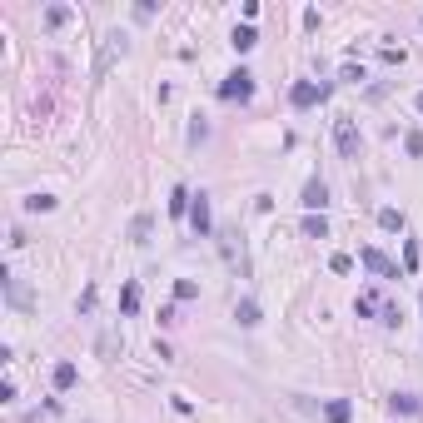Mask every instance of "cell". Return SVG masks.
<instances>
[{
  "label": "cell",
  "mask_w": 423,
  "mask_h": 423,
  "mask_svg": "<svg viewBox=\"0 0 423 423\" xmlns=\"http://www.w3.org/2000/svg\"><path fill=\"white\" fill-rule=\"evenodd\" d=\"M0 279H6V299H11L15 309H30V294H25V289H20V284H15L11 274H0Z\"/></svg>",
  "instance_id": "obj_16"
},
{
  "label": "cell",
  "mask_w": 423,
  "mask_h": 423,
  "mask_svg": "<svg viewBox=\"0 0 423 423\" xmlns=\"http://www.w3.org/2000/svg\"><path fill=\"white\" fill-rule=\"evenodd\" d=\"M65 20H70V6H50V11H45V25H50V30H60Z\"/></svg>",
  "instance_id": "obj_19"
},
{
  "label": "cell",
  "mask_w": 423,
  "mask_h": 423,
  "mask_svg": "<svg viewBox=\"0 0 423 423\" xmlns=\"http://www.w3.org/2000/svg\"><path fill=\"white\" fill-rule=\"evenodd\" d=\"M379 229H403V215H398V209H379Z\"/></svg>",
  "instance_id": "obj_20"
},
{
  "label": "cell",
  "mask_w": 423,
  "mask_h": 423,
  "mask_svg": "<svg viewBox=\"0 0 423 423\" xmlns=\"http://www.w3.org/2000/svg\"><path fill=\"white\" fill-rule=\"evenodd\" d=\"M324 418H329V423H349V418H354L349 398H334V403H324Z\"/></svg>",
  "instance_id": "obj_15"
},
{
  "label": "cell",
  "mask_w": 423,
  "mask_h": 423,
  "mask_svg": "<svg viewBox=\"0 0 423 423\" xmlns=\"http://www.w3.org/2000/svg\"><path fill=\"white\" fill-rule=\"evenodd\" d=\"M234 319H239L244 329H254V324H259V299H249V294H244V299L234 304Z\"/></svg>",
  "instance_id": "obj_12"
},
{
  "label": "cell",
  "mask_w": 423,
  "mask_h": 423,
  "mask_svg": "<svg viewBox=\"0 0 423 423\" xmlns=\"http://www.w3.org/2000/svg\"><path fill=\"white\" fill-rule=\"evenodd\" d=\"M418 299H423V294H418Z\"/></svg>",
  "instance_id": "obj_27"
},
{
  "label": "cell",
  "mask_w": 423,
  "mask_h": 423,
  "mask_svg": "<svg viewBox=\"0 0 423 423\" xmlns=\"http://www.w3.org/2000/svg\"><path fill=\"white\" fill-rule=\"evenodd\" d=\"M304 234H309V239H329V220H324V215H309V220H304Z\"/></svg>",
  "instance_id": "obj_17"
},
{
  "label": "cell",
  "mask_w": 423,
  "mask_h": 423,
  "mask_svg": "<svg viewBox=\"0 0 423 423\" xmlns=\"http://www.w3.org/2000/svg\"><path fill=\"white\" fill-rule=\"evenodd\" d=\"M413 105H418V110H423V90H418V100H413Z\"/></svg>",
  "instance_id": "obj_26"
},
{
  "label": "cell",
  "mask_w": 423,
  "mask_h": 423,
  "mask_svg": "<svg viewBox=\"0 0 423 423\" xmlns=\"http://www.w3.org/2000/svg\"><path fill=\"white\" fill-rule=\"evenodd\" d=\"M403 149H408V154H423V135H418V130H413V135H408V140H403Z\"/></svg>",
  "instance_id": "obj_25"
},
{
  "label": "cell",
  "mask_w": 423,
  "mask_h": 423,
  "mask_svg": "<svg viewBox=\"0 0 423 423\" xmlns=\"http://www.w3.org/2000/svg\"><path fill=\"white\" fill-rule=\"evenodd\" d=\"M229 45L239 50V55H249V50L259 45V30H254V25H234V35H229Z\"/></svg>",
  "instance_id": "obj_11"
},
{
  "label": "cell",
  "mask_w": 423,
  "mask_h": 423,
  "mask_svg": "<svg viewBox=\"0 0 423 423\" xmlns=\"http://www.w3.org/2000/svg\"><path fill=\"white\" fill-rule=\"evenodd\" d=\"M175 299H180V304H184V299H199V284H194V279H180V284H175Z\"/></svg>",
  "instance_id": "obj_22"
},
{
  "label": "cell",
  "mask_w": 423,
  "mask_h": 423,
  "mask_svg": "<svg viewBox=\"0 0 423 423\" xmlns=\"http://www.w3.org/2000/svg\"><path fill=\"white\" fill-rule=\"evenodd\" d=\"M329 95V85H314V80H299L294 90H289V105H294V110H309V105H319Z\"/></svg>",
  "instance_id": "obj_4"
},
{
  "label": "cell",
  "mask_w": 423,
  "mask_h": 423,
  "mask_svg": "<svg viewBox=\"0 0 423 423\" xmlns=\"http://www.w3.org/2000/svg\"><path fill=\"white\" fill-rule=\"evenodd\" d=\"M329 269H334V274H349V269H354V254H329Z\"/></svg>",
  "instance_id": "obj_23"
},
{
  "label": "cell",
  "mask_w": 423,
  "mask_h": 423,
  "mask_svg": "<svg viewBox=\"0 0 423 423\" xmlns=\"http://www.w3.org/2000/svg\"><path fill=\"white\" fill-rule=\"evenodd\" d=\"M125 50H130V40H125V35H105V50H100V60H95V75H105V70H110V60H115V55H125Z\"/></svg>",
  "instance_id": "obj_8"
},
{
  "label": "cell",
  "mask_w": 423,
  "mask_h": 423,
  "mask_svg": "<svg viewBox=\"0 0 423 423\" xmlns=\"http://www.w3.org/2000/svg\"><path fill=\"white\" fill-rule=\"evenodd\" d=\"M189 229H194L199 239L215 234V209H209V194H204V189H199V194H194V204H189Z\"/></svg>",
  "instance_id": "obj_2"
},
{
  "label": "cell",
  "mask_w": 423,
  "mask_h": 423,
  "mask_svg": "<svg viewBox=\"0 0 423 423\" xmlns=\"http://www.w3.org/2000/svg\"><path fill=\"white\" fill-rule=\"evenodd\" d=\"M389 408H394V413H423V398H418V394H394Z\"/></svg>",
  "instance_id": "obj_14"
},
{
  "label": "cell",
  "mask_w": 423,
  "mask_h": 423,
  "mask_svg": "<svg viewBox=\"0 0 423 423\" xmlns=\"http://www.w3.org/2000/svg\"><path fill=\"white\" fill-rule=\"evenodd\" d=\"M358 264H363V269H374L379 279H398L394 259H389V254H379V249H363V254H358Z\"/></svg>",
  "instance_id": "obj_7"
},
{
  "label": "cell",
  "mask_w": 423,
  "mask_h": 423,
  "mask_svg": "<svg viewBox=\"0 0 423 423\" xmlns=\"http://www.w3.org/2000/svg\"><path fill=\"white\" fill-rule=\"evenodd\" d=\"M189 204H194V194H189L184 184H175V189H170V215H175V220H189Z\"/></svg>",
  "instance_id": "obj_10"
},
{
  "label": "cell",
  "mask_w": 423,
  "mask_h": 423,
  "mask_svg": "<svg viewBox=\"0 0 423 423\" xmlns=\"http://www.w3.org/2000/svg\"><path fill=\"white\" fill-rule=\"evenodd\" d=\"M149 229H154V215H135L130 220V239L135 244H149Z\"/></svg>",
  "instance_id": "obj_13"
},
{
  "label": "cell",
  "mask_w": 423,
  "mask_h": 423,
  "mask_svg": "<svg viewBox=\"0 0 423 423\" xmlns=\"http://www.w3.org/2000/svg\"><path fill=\"white\" fill-rule=\"evenodd\" d=\"M220 95H224V100H239V105H244V100L254 95V75H249V70H234V75H229V80L220 85Z\"/></svg>",
  "instance_id": "obj_5"
},
{
  "label": "cell",
  "mask_w": 423,
  "mask_h": 423,
  "mask_svg": "<svg viewBox=\"0 0 423 423\" xmlns=\"http://www.w3.org/2000/svg\"><path fill=\"white\" fill-rule=\"evenodd\" d=\"M220 249H224V264L239 274V279H249V254H244V239L234 234V229H220Z\"/></svg>",
  "instance_id": "obj_1"
},
{
  "label": "cell",
  "mask_w": 423,
  "mask_h": 423,
  "mask_svg": "<svg viewBox=\"0 0 423 423\" xmlns=\"http://www.w3.org/2000/svg\"><path fill=\"white\" fill-rule=\"evenodd\" d=\"M304 209H309V215H324V204H329V184L319 180V175H314L309 184H304V199H299Z\"/></svg>",
  "instance_id": "obj_6"
},
{
  "label": "cell",
  "mask_w": 423,
  "mask_h": 423,
  "mask_svg": "<svg viewBox=\"0 0 423 423\" xmlns=\"http://www.w3.org/2000/svg\"><path fill=\"white\" fill-rule=\"evenodd\" d=\"M140 309V284H125L120 289V314H135Z\"/></svg>",
  "instance_id": "obj_18"
},
{
  "label": "cell",
  "mask_w": 423,
  "mask_h": 423,
  "mask_svg": "<svg viewBox=\"0 0 423 423\" xmlns=\"http://www.w3.org/2000/svg\"><path fill=\"white\" fill-rule=\"evenodd\" d=\"M50 384H55V394H65V389H75L80 384V368L65 358V363H55V374H50Z\"/></svg>",
  "instance_id": "obj_9"
},
{
  "label": "cell",
  "mask_w": 423,
  "mask_h": 423,
  "mask_svg": "<svg viewBox=\"0 0 423 423\" xmlns=\"http://www.w3.org/2000/svg\"><path fill=\"white\" fill-rule=\"evenodd\" d=\"M403 269H408V274H413V269H418V244H413V239H408V244H403Z\"/></svg>",
  "instance_id": "obj_24"
},
{
  "label": "cell",
  "mask_w": 423,
  "mask_h": 423,
  "mask_svg": "<svg viewBox=\"0 0 423 423\" xmlns=\"http://www.w3.org/2000/svg\"><path fill=\"white\" fill-rule=\"evenodd\" d=\"M334 145H339L344 160H358V145H363V140H358V125H354L349 115H339V120H334Z\"/></svg>",
  "instance_id": "obj_3"
},
{
  "label": "cell",
  "mask_w": 423,
  "mask_h": 423,
  "mask_svg": "<svg viewBox=\"0 0 423 423\" xmlns=\"http://www.w3.org/2000/svg\"><path fill=\"white\" fill-rule=\"evenodd\" d=\"M25 209H30V215H45V209H55V199H50V194H30Z\"/></svg>",
  "instance_id": "obj_21"
}]
</instances>
